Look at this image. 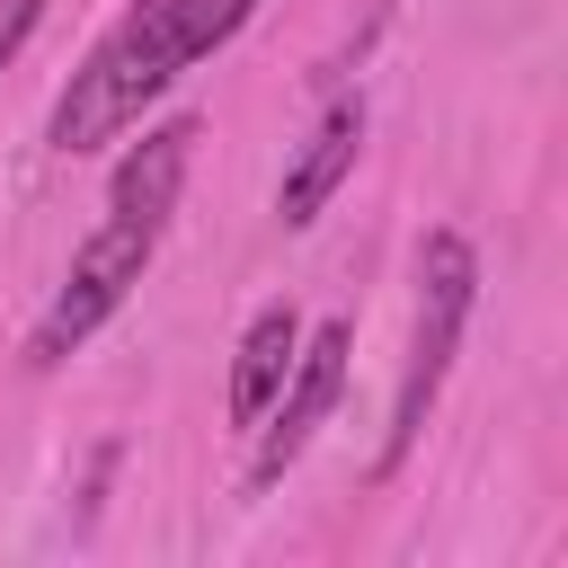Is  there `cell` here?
I'll return each instance as SVG.
<instances>
[{
	"instance_id": "obj_1",
	"label": "cell",
	"mask_w": 568,
	"mask_h": 568,
	"mask_svg": "<svg viewBox=\"0 0 568 568\" xmlns=\"http://www.w3.org/2000/svg\"><path fill=\"white\" fill-rule=\"evenodd\" d=\"M257 18V0H124V18L71 62L53 115H44V142L62 160L80 151H106L124 142L195 62H213L240 27Z\"/></svg>"
},
{
	"instance_id": "obj_2",
	"label": "cell",
	"mask_w": 568,
	"mask_h": 568,
	"mask_svg": "<svg viewBox=\"0 0 568 568\" xmlns=\"http://www.w3.org/2000/svg\"><path fill=\"white\" fill-rule=\"evenodd\" d=\"M470 302H479V248L462 231H426L417 240V320H408V355H399V390H390V435H382V470H399L444 399V373H453V346L470 328Z\"/></svg>"
},
{
	"instance_id": "obj_3",
	"label": "cell",
	"mask_w": 568,
	"mask_h": 568,
	"mask_svg": "<svg viewBox=\"0 0 568 568\" xmlns=\"http://www.w3.org/2000/svg\"><path fill=\"white\" fill-rule=\"evenodd\" d=\"M160 240H169V231L133 222V213H98V231L71 248V266H62V284H53V302H44V311H36V328H27V364H36V373L71 364V355H80V346L124 311V293L151 275Z\"/></svg>"
},
{
	"instance_id": "obj_4",
	"label": "cell",
	"mask_w": 568,
	"mask_h": 568,
	"mask_svg": "<svg viewBox=\"0 0 568 568\" xmlns=\"http://www.w3.org/2000/svg\"><path fill=\"white\" fill-rule=\"evenodd\" d=\"M346 346H355V328H346V320L302 328L284 390H275V399H266V417L248 426V488H257V497H266V488L311 453V435L328 426V408H337V390H346Z\"/></svg>"
},
{
	"instance_id": "obj_5",
	"label": "cell",
	"mask_w": 568,
	"mask_h": 568,
	"mask_svg": "<svg viewBox=\"0 0 568 568\" xmlns=\"http://www.w3.org/2000/svg\"><path fill=\"white\" fill-rule=\"evenodd\" d=\"M355 151H364V98H328V106H320V124L302 133V151H293L284 186H275L284 231H311V222L328 213V195L355 178Z\"/></svg>"
},
{
	"instance_id": "obj_6",
	"label": "cell",
	"mask_w": 568,
	"mask_h": 568,
	"mask_svg": "<svg viewBox=\"0 0 568 568\" xmlns=\"http://www.w3.org/2000/svg\"><path fill=\"white\" fill-rule=\"evenodd\" d=\"M195 142H204L195 115L151 124V133L115 160V178H106V213H133V222L169 231V213H178V195H186V169H195Z\"/></svg>"
},
{
	"instance_id": "obj_7",
	"label": "cell",
	"mask_w": 568,
	"mask_h": 568,
	"mask_svg": "<svg viewBox=\"0 0 568 568\" xmlns=\"http://www.w3.org/2000/svg\"><path fill=\"white\" fill-rule=\"evenodd\" d=\"M293 346H302V320H293V302H266L248 328H240V346H231V426L248 435L257 417H266V399L284 390V373H293Z\"/></svg>"
},
{
	"instance_id": "obj_8",
	"label": "cell",
	"mask_w": 568,
	"mask_h": 568,
	"mask_svg": "<svg viewBox=\"0 0 568 568\" xmlns=\"http://www.w3.org/2000/svg\"><path fill=\"white\" fill-rule=\"evenodd\" d=\"M36 18H44V0H0V71L18 62V44L36 36Z\"/></svg>"
}]
</instances>
